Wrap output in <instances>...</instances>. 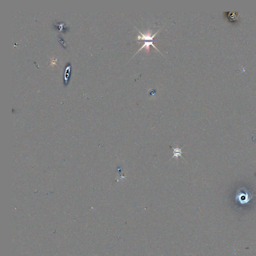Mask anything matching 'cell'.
<instances>
[{
	"mask_svg": "<svg viewBox=\"0 0 256 256\" xmlns=\"http://www.w3.org/2000/svg\"><path fill=\"white\" fill-rule=\"evenodd\" d=\"M252 194L245 188H241L237 191L236 195V200L241 204H246L251 200Z\"/></svg>",
	"mask_w": 256,
	"mask_h": 256,
	"instance_id": "6da1fadb",
	"label": "cell"
},
{
	"mask_svg": "<svg viewBox=\"0 0 256 256\" xmlns=\"http://www.w3.org/2000/svg\"><path fill=\"white\" fill-rule=\"evenodd\" d=\"M137 30H138L137 28H136ZM139 31V32L140 33V34L141 35V36H138L137 37V40H144L146 41H153V40L154 38H155L156 36V35L157 34L158 32H159V30L155 34H154L153 35V36H152L151 34L152 32L150 30H149L145 34H143L141 32H140L139 30H138Z\"/></svg>",
	"mask_w": 256,
	"mask_h": 256,
	"instance_id": "7a4b0ae2",
	"label": "cell"
},
{
	"mask_svg": "<svg viewBox=\"0 0 256 256\" xmlns=\"http://www.w3.org/2000/svg\"><path fill=\"white\" fill-rule=\"evenodd\" d=\"M150 45L153 46L154 47V48H155L156 49V50H157L158 51H159V52L160 53H161L160 52V51L159 50H158V49L157 48H156V47L155 46V45L153 44V41H150V42H147V41H145V43H144V44L143 45V46H142L141 47V48L135 54V55L137 54L139 52V51H140L142 49H143L144 48H145L146 50L149 51V46H150Z\"/></svg>",
	"mask_w": 256,
	"mask_h": 256,
	"instance_id": "3957f363",
	"label": "cell"
},
{
	"mask_svg": "<svg viewBox=\"0 0 256 256\" xmlns=\"http://www.w3.org/2000/svg\"><path fill=\"white\" fill-rule=\"evenodd\" d=\"M173 149V156L172 158V159H173L174 158H178L179 157H181L183 158L182 155V148H172Z\"/></svg>",
	"mask_w": 256,
	"mask_h": 256,
	"instance_id": "277c9868",
	"label": "cell"
}]
</instances>
